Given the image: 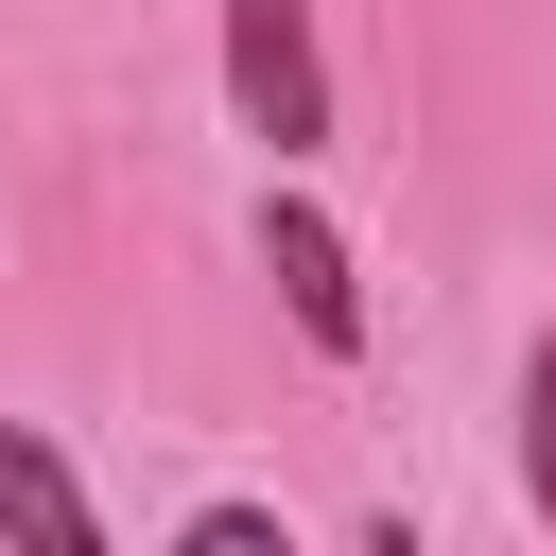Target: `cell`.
<instances>
[{
	"label": "cell",
	"mask_w": 556,
	"mask_h": 556,
	"mask_svg": "<svg viewBox=\"0 0 556 556\" xmlns=\"http://www.w3.org/2000/svg\"><path fill=\"white\" fill-rule=\"evenodd\" d=\"M261 278H278V313H295V330H313L330 365L365 348V278H348V243H330V208H295V191H278V208H261Z\"/></svg>",
	"instance_id": "cell-2"
},
{
	"label": "cell",
	"mask_w": 556,
	"mask_h": 556,
	"mask_svg": "<svg viewBox=\"0 0 556 556\" xmlns=\"http://www.w3.org/2000/svg\"><path fill=\"white\" fill-rule=\"evenodd\" d=\"M0 539H35V556H104V504H87L70 452L17 434V417H0Z\"/></svg>",
	"instance_id": "cell-3"
},
{
	"label": "cell",
	"mask_w": 556,
	"mask_h": 556,
	"mask_svg": "<svg viewBox=\"0 0 556 556\" xmlns=\"http://www.w3.org/2000/svg\"><path fill=\"white\" fill-rule=\"evenodd\" d=\"M521 504L556 521V330L521 348Z\"/></svg>",
	"instance_id": "cell-4"
},
{
	"label": "cell",
	"mask_w": 556,
	"mask_h": 556,
	"mask_svg": "<svg viewBox=\"0 0 556 556\" xmlns=\"http://www.w3.org/2000/svg\"><path fill=\"white\" fill-rule=\"evenodd\" d=\"M226 104H243V139H278V156H313V139H330L313 0H226Z\"/></svg>",
	"instance_id": "cell-1"
}]
</instances>
